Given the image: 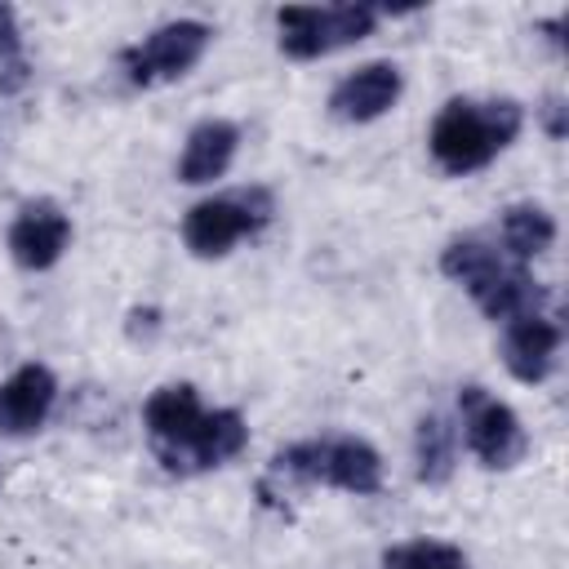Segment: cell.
Returning <instances> with one entry per match:
<instances>
[{"instance_id": "6da1fadb", "label": "cell", "mask_w": 569, "mask_h": 569, "mask_svg": "<svg viewBox=\"0 0 569 569\" xmlns=\"http://www.w3.org/2000/svg\"><path fill=\"white\" fill-rule=\"evenodd\" d=\"M525 124V111L516 98H449L427 133V151L431 160L453 173L467 178L476 169H485L489 160H498V151H507L516 142Z\"/></svg>"}, {"instance_id": "7a4b0ae2", "label": "cell", "mask_w": 569, "mask_h": 569, "mask_svg": "<svg viewBox=\"0 0 569 569\" xmlns=\"http://www.w3.org/2000/svg\"><path fill=\"white\" fill-rule=\"evenodd\" d=\"M276 471L298 485H329L342 493H378L382 489V458L360 436L298 440L276 453Z\"/></svg>"}, {"instance_id": "3957f363", "label": "cell", "mask_w": 569, "mask_h": 569, "mask_svg": "<svg viewBox=\"0 0 569 569\" xmlns=\"http://www.w3.org/2000/svg\"><path fill=\"white\" fill-rule=\"evenodd\" d=\"M276 213V200L267 187H240V191H222L209 200H196L182 218V244L196 258H222L231 253L236 240L262 231Z\"/></svg>"}, {"instance_id": "277c9868", "label": "cell", "mask_w": 569, "mask_h": 569, "mask_svg": "<svg viewBox=\"0 0 569 569\" xmlns=\"http://www.w3.org/2000/svg\"><path fill=\"white\" fill-rule=\"evenodd\" d=\"M276 27H280V49L298 62H311L373 36L378 9L373 4H325V9L289 4L276 13Z\"/></svg>"}, {"instance_id": "5b68a950", "label": "cell", "mask_w": 569, "mask_h": 569, "mask_svg": "<svg viewBox=\"0 0 569 569\" xmlns=\"http://www.w3.org/2000/svg\"><path fill=\"white\" fill-rule=\"evenodd\" d=\"M209 40H213V27H209V22L178 18V22L156 27L147 40L129 44V49L120 53V62H124V76H129L133 84H142V89H147V84H169V80L187 76V71L204 58Z\"/></svg>"}, {"instance_id": "8992f818", "label": "cell", "mask_w": 569, "mask_h": 569, "mask_svg": "<svg viewBox=\"0 0 569 569\" xmlns=\"http://www.w3.org/2000/svg\"><path fill=\"white\" fill-rule=\"evenodd\" d=\"M458 409H462V440L480 458V467L507 471L529 453V436H525L516 409L502 405L498 396H489L485 387H462Z\"/></svg>"}, {"instance_id": "52a82bcc", "label": "cell", "mask_w": 569, "mask_h": 569, "mask_svg": "<svg viewBox=\"0 0 569 569\" xmlns=\"http://www.w3.org/2000/svg\"><path fill=\"white\" fill-rule=\"evenodd\" d=\"M200 418H204V405H200L191 382H169V387L151 391V400L142 405V427H147V436H151V445L169 471L182 467V453H187Z\"/></svg>"}, {"instance_id": "ba28073f", "label": "cell", "mask_w": 569, "mask_h": 569, "mask_svg": "<svg viewBox=\"0 0 569 569\" xmlns=\"http://www.w3.org/2000/svg\"><path fill=\"white\" fill-rule=\"evenodd\" d=\"M405 89V76L396 62H365L351 76H342L329 93V116L342 124H369L396 107Z\"/></svg>"}, {"instance_id": "9c48e42d", "label": "cell", "mask_w": 569, "mask_h": 569, "mask_svg": "<svg viewBox=\"0 0 569 569\" xmlns=\"http://www.w3.org/2000/svg\"><path fill=\"white\" fill-rule=\"evenodd\" d=\"M71 244V218L53 200H31L9 222V253L27 271H49Z\"/></svg>"}, {"instance_id": "30bf717a", "label": "cell", "mask_w": 569, "mask_h": 569, "mask_svg": "<svg viewBox=\"0 0 569 569\" xmlns=\"http://www.w3.org/2000/svg\"><path fill=\"white\" fill-rule=\"evenodd\" d=\"M58 400V378L49 365H22L0 382V436H31L44 427Z\"/></svg>"}, {"instance_id": "8fae6325", "label": "cell", "mask_w": 569, "mask_h": 569, "mask_svg": "<svg viewBox=\"0 0 569 569\" xmlns=\"http://www.w3.org/2000/svg\"><path fill=\"white\" fill-rule=\"evenodd\" d=\"M556 351H560V325L542 311H529V316H516L507 320L502 329V365L516 382H542L556 365Z\"/></svg>"}, {"instance_id": "7c38bea8", "label": "cell", "mask_w": 569, "mask_h": 569, "mask_svg": "<svg viewBox=\"0 0 569 569\" xmlns=\"http://www.w3.org/2000/svg\"><path fill=\"white\" fill-rule=\"evenodd\" d=\"M236 147H240V129L231 120H200L187 142H182V160H178V182L187 187H200V182H213L231 169L236 160Z\"/></svg>"}, {"instance_id": "4fadbf2b", "label": "cell", "mask_w": 569, "mask_h": 569, "mask_svg": "<svg viewBox=\"0 0 569 569\" xmlns=\"http://www.w3.org/2000/svg\"><path fill=\"white\" fill-rule=\"evenodd\" d=\"M249 445V427L240 418V409H204L187 453H182V467L178 471H209V467H222L231 462L240 449Z\"/></svg>"}, {"instance_id": "5bb4252c", "label": "cell", "mask_w": 569, "mask_h": 569, "mask_svg": "<svg viewBox=\"0 0 569 569\" xmlns=\"http://www.w3.org/2000/svg\"><path fill=\"white\" fill-rule=\"evenodd\" d=\"M547 302V289L520 267V262H502V271L476 293V307L489 316V320H516V316H529V311H542Z\"/></svg>"}, {"instance_id": "9a60e30c", "label": "cell", "mask_w": 569, "mask_h": 569, "mask_svg": "<svg viewBox=\"0 0 569 569\" xmlns=\"http://www.w3.org/2000/svg\"><path fill=\"white\" fill-rule=\"evenodd\" d=\"M413 471L422 485H445L458 467V427L445 413H422L413 431Z\"/></svg>"}, {"instance_id": "2e32d148", "label": "cell", "mask_w": 569, "mask_h": 569, "mask_svg": "<svg viewBox=\"0 0 569 569\" xmlns=\"http://www.w3.org/2000/svg\"><path fill=\"white\" fill-rule=\"evenodd\" d=\"M498 240H502L507 258L525 267L529 258H538V253L551 249V240H556V218H551L542 204H529V200H525V204H511V209H502Z\"/></svg>"}, {"instance_id": "e0dca14e", "label": "cell", "mask_w": 569, "mask_h": 569, "mask_svg": "<svg viewBox=\"0 0 569 569\" xmlns=\"http://www.w3.org/2000/svg\"><path fill=\"white\" fill-rule=\"evenodd\" d=\"M502 253H498V244H489V240H480V236H458V240H449L445 249H440V271L449 276V280H458L471 298L502 271Z\"/></svg>"}, {"instance_id": "ac0fdd59", "label": "cell", "mask_w": 569, "mask_h": 569, "mask_svg": "<svg viewBox=\"0 0 569 569\" xmlns=\"http://www.w3.org/2000/svg\"><path fill=\"white\" fill-rule=\"evenodd\" d=\"M382 569H471L467 556L453 542L440 538H413L382 551Z\"/></svg>"}, {"instance_id": "d6986e66", "label": "cell", "mask_w": 569, "mask_h": 569, "mask_svg": "<svg viewBox=\"0 0 569 569\" xmlns=\"http://www.w3.org/2000/svg\"><path fill=\"white\" fill-rule=\"evenodd\" d=\"M18 53V22H13V9L0 4V58H13Z\"/></svg>"}, {"instance_id": "ffe728a7", "label": "cell", "mask_w": 569, "mask_h": 569, "mask_svg": "<svg viewBox=\"0 0 569 569\" xmlns=\"http://www.w3.org/2000/svg\"><path fill=\"white\" fill-rule=\"evenodd\" d=\"M542 120H547V133H551V138H565V102H560V98H551V102L542 107Z\"/></svg>"}]
</instances>
